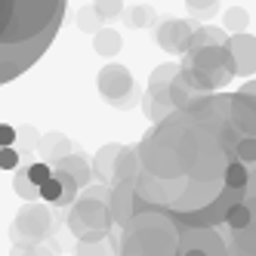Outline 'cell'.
<instances>
[{"label":"cell","instance_id":"1","mask_svg":"<svg viewBox=\"0 0 256 256\" xmlns=\"http://www.w3.org/2000/svg\"><path fill=\"white\" fill-rule=\"evenodd\" d=\"M68 0H0V86L38 62L65 19Z\"/></svg>","mask_w":256,"mask_h":256},{"label":"cell","instance_id":"2","mask_svg":"<svg viewBox=\"0 0 256 256\" xmlns=\"http://www.w3.org/2000/svg\"><path fill=\"white\" fill-rule=\"evenodd\" d=\"M179 253V228L164 210H139L124 226L120 256H176Z\"/></svg>","mask_w":256,"mask_h":256},{"label":"cell","instance_id":"3","mask_svg":"<svg viewBox=\"0 0 256 256\" xmlns=\"http://www.w3.org/2000/svg\"><path fill=\"white\" fill-rule=\"evenodd\" d=\"M179 71L198 90H204V93H216V90H222L234 78V62H232L228 44L226 46H204V50L186 52L182 62H179Z\"/></svg>","mask_w":256,"mask_h":256},{"label":"cell","instance_id":"4","mask_svg":"<svg viewBox=\"0 0 256 256\" xmlns=\"http://www.w3.org/2000/svg\"><path fill=\"white\" fill-rule=\"evenodd\" d=\"M112 207L105 198H93V194H80L68 210V228L78 241H105L112 234Z\"/></svg>","mask_w":256,"mask_h":256},{"label":"cell","instance_id":"5","mask_svg":"<svg viewBox=\"0 0 256 256\" xmlns=\"http://www.w3.org/2000/svg\"><path fill=\"white\" fill-rule=\"evenodd\" d=\"M179 74V65L176 62H164L152 71L148 78V90L142 96V112L148 114V120L160 124L164 118H170L176 108H173V99H170V86H173V78Z\"/></svg>","mask_w":256,"mask_h":256},{"label":"cell","instance_id":"6","mask_svg":"<svg viewBox=\"0 0 256 256\" xmlns=\"http://www.w3.org/2000/svg\"><path fill=\"white\" fill-rule=\"evenodd\" d=\"M52 228H56V222H52V210L46 204L31 200V204H25L19 210V216L12 219L10 238H12V244H44V241H50Z\"/></svg>","mask_w":256,"mask_h":256},{"label":"cell","instance_id":"7","mask_svg":"<svg viewBox=\"0 0 256 256\" xmlns=\"http://www.w3.org/2000/svg\"><path fill=\"white\" fill-rule=\"evenodd\" d=\"M96 86H99V96L108 105L120 108V112L139 105V90H136V80H133V74H130L126 65H118V62L105 65L99 71V78H96Z\"/></svg>","mask_w":256,"mask_h":256},{"label":"cell","instance_id":"8","mask_svg":"<svg viewBox=\"0 0 256 256\" xmlns=\"http://www.w3.org/2000/svg\"><path fill=\"white\" fill-rule=\"evenodd\" d=\"M192 22L186 19H164L158 22L154 28V40L164 52H170V56H186L188 50V40H192Z\"/></svg>","mask_w":256,"mask_h":256},{"label":"cell","instance_id":"9","mask_svg":"<svg viewBox=\"0 0 256 256\" xmlns=\"http://www.w3.org/2000/svg\"><path fill=\"white\" fill-rule=\"evenodd\" d=\"M108 207H112V219L124 228L139 213L136 182H118V186H112V200H108Z\"/></svg>","mask_w":256,"mask_h":256},{"label":"cell","instance_id":"10","mask_svg":"<svg viewBox=\"0 0 256 256\" xmlns=\"http://www.w3.org/2000/svg\"><path fill=\"white\" fill-rule=\"evenodd\" d=\"M228 52H232V62H234V74L250 78L256 74V38L253 34H232L228 38Z\"/></svg>","mask_w":256,"mask_h":256},{"label":"cell","instance_id":"11","mask_svg":"<svg viewBox=\"0 0 256 256\" xmlns=\"http://www.w3.org/2000/svg\"><path fill=\"white\" fill-rule=\"evenodd\" d=\"M232 124L241 136H256V93H238L232 96Z\"/></svg>","mask_w":256,"mask_h":256},{"label":"cell","instance_id":"12","mask_svg":"<svg viewBox=\"0 0 256 256\" xmlns=\"http://www.w3.org/2000/svg\"><path fill=\"white\" fill-rule=\"evenodd\" d=\"M139 173H142L139 148H136V145H124L118 160H114V179H112V186H118V182H136Z\"/></svg>","mask_w":256,"mask_h":256},{"label":"cell","instance_id":"13","mask_svg":"<svg viewBox=\"0 0 256 256\" xmlns=\"http://www.w3.org/2000/svg\"><path fill=\"white\" fill-rule=\"evenodd\" d=\"M71 152H74V145H71V139L65 133H44L40 142H38V154L40 160L46 164H59L62 158H68Z\"/></svg>","mask_w":256,"mask_h":256},{"label":"cell","instance_id":"14","mask_svg":"<svg viewBox=\"0 0 256 256\" xmlns=\"http://www.w3.org/2000/svg\"><path fill=\"white\" fill-rule=\"evenodd\" d=\"M120 148H124V145L108 142V145H102V148L96 152V158H93V176L99 182H105V186H112V179H114V160H118Z\"/></svg>","mask_w":256,"mask_h":256},{"label":"cell","instance_id":"15","mask_svg":"<svg viewBox=\"0 0 256 256\" xmlns=\"http://www.w3.org/2000/svg\"><path fill=\"white\" fill-rule=\"evenodd\" d=\"M232 34L226 28H216V25H200L192 31V40H188V50L186 52H194V50H204V46H226Z\"/></svg>","mask_w":256,"mask_h":256},{"label":"cell","instance_id":"16","mask_svg":"<svg viewBox=\"0 0 256 256\" xmlns=\"http://www.w3.org/2000/svg\"><path fill=\"white\" fill-rule=\"evenodd\" d=\"M52 167H56V170H65L80 188H86V186H90V179H93V164H90L84 154H74V152H71L68 158H62L59 164H52Z\"/></svg>","mask_w":256,"mask_h":256},{"label":"cell","instance_id":"17","mask_svg":"<svg viewBox=\"0 0 256 256\" xmlns=\"http://www.w3.org/2000/svg\"><path fill=\"white\" fill-rule=\"evenodd\" d=\"M120 46H124V38L114 28H99L93 34V50L99 52V56H105V59H114L120 52Z\"/></svg>","mask_w":256,"mask_h":256},{"label":"cell","instance_id":"18","mask_svg":"<svg viewBox=\"0 0 256 256\" xmlns=\"http://www.w3.org/2000/svg\"><path fill=\"white\" fill-rule=\"evenodd\" d=\"M222 182H226V188L244 192V188L250 186V167H247L244 160L232 158V160H228V167H226V176H222Z\"/></svg>","mask_w":256,"mask_h":256},{"label":"cell","instance_id":"19","mask_svg":"<svg viewBox=\"0 0 256 256\" xmlns=\"http://www.w3.org/2000/svg\"><path fill=\"white\" fill-rule=\"evenodd\" d=\"M38 142H40V133L34 130V126H16V148H19L22 160L25 164H34L31 160V152H38Z\"/></svg>","mask_w":256,"mask_h":256},{"label":"cell","instance_id":"20","mask_svg":"<svg viewBox=\"0 0 256 256\" xmlns=\"http://www.w3.org/2000/svg\"><path fill=\"white\" fill-rule=\"evenodd\" d=\"M12 188H16V194H19L25 204H31V200H40V186H34V182H31V176H28V164H25V167H16Z\"/></svg>","mask_w":256,"mask_h":256},{"label":"cell","instance_id":"21","mask_svg":"<svg viewBox=\"0 0 256 256\" xmlns=\"http://www.w3.org/2000/svg\"><path fill=\"white\" fill-rule=\"evenodd\" d=\"M250 222H253V207L247 204V200H238V204L228 207L226 226H228L232 232H244V228H250Z\"/></svg>","mask_w":256,"mask_h":256},{"label":"cell","instance_id":"22","mask_svg":"<svg viewBox=\"0 0 256 256\" xmlns=\"http://www.w3.org/2000/svg\"><path fill=\"white\" fill-rule=\"evenodd\" d=\"M124 22H126V28H152L158 22V12L148 4L130 6V10H124Z\"/></svg>","mask_w":256,"mask_h":256},{"label":"cell","instance_id":"23","mask_svg":"<svg viewBox=\"0 0 256 256\" xmlns=\"http://www.w3.org/2000/svg\"><path fill=\"white\" fill-rule=\"evenodd\" d=\"M222 28H226L228 34H244V31L250 28V12H247L244 6H232V10H226V16H222Z\"/></svg>","mask_w":256,"mask_h":256},{"label":"cell","instance_id":"24","mask_svg":"<svg viewBox=\"0 0 256 256\" xmlns=\"http://www.w3.org/2000/svg\"><path fill=\"white\" fill-rule=\"evenodd\" d=\"M102 22H105V19H102V16L96 12V6H93V4L78 10V28H80V31H86V34H96V31L102 28Z\"/></svg>","mask_w":256,"mask_h":256},{"label":"cell","instance_id":"25","mask_svg":"<svg viewBox=\"0 0 256 256\" xmlns=\"http://www.w3.org/2000/svg\"><path fill=\"white\" fill-rule=\"evenodd\" d=\"M62 194H65V188H62L59 176L52 173V176L44 182V186H40V200H44V204H52V207H56L59 200H62Z\"/></svg>","mask_w":256,"mask_h":256},{"label":"cell","instance_id":"26","mask_svg":"<svg viewBox=\"0 0 256 256\" xmlns=\"http://www.w3.org/2000/svg\"><path fill=\"white\" fill-rule=\"evenodd\" d=\"M186 6H188V12H192V19L204 22V19H213L219 0H186Z\"/></svg>","mask_w":256,"mask_h":256},{"label":"cell","instance_id":"27","mask_svg":"<svg viewBox=\"0 0 256 256\" xmlns=\"http://www.w3.org/2000/svg\"><path fill=\"white\" fill-rule=\"evenodd\" d=\"M234 158L238 160H244L247 167L250 164H256V136H241L234 145Z\"/></svg>","mask_w":256,"mask_h":256},{"label":"cell","instance_id":"28","mask_svg":"<svg viewBox=\"0 0 256 256\" xmlns=\"http://www.w3.org/2000/svg\"><path fill=\"white\" fill-rule=\"evenodd\" d=\"M74 256H112V247H108V238L105 241H78Z\"/></svg>","mask_w":256,"mask_h":256},{"label":"cell","instance_id":"29","mask_svg":"<svg viewBox=\"0 0 256 256\" xmlns=\"http://www.w3.org/2000/svg\"><path fill=\"white\" fill-rule=\"evenodd\" d=\"M93 6H96V12L102 16L105 22H112V19H118V16H124V0H93Z\"/></svg>","mask_w":256,"mask_h":256},{"label":"cell","instance_id":"30","mask_svg":"<svg viewBox=\"0 0 256 256\" xmlns=\"http://www.w3.org/2000/svg\"><path fill=\"white\" fill-rule=\"evenodd\" d=\"M28 176H31L34 186H44V182L52 176V164H46V160H34V164H28Z\"/></svg>","mask_w":256,"mask_h":256},{"label":"cell","instance_id":"31","mask_svg":"<svg viewBox=\"0 0 256 256\" xmlns=\"http://www.w3.org/2000/svg\"><path fill=\"white\" fill-rule=\"evenodd\" d=\"M22 167V154L16 145H6V148H0V170H16Z\"/></svg>","mask_w":256,"mask_h":256},{"label":"cell","instance_id":"32","mask_svg":"<svg viewBox=\"0 0 256 256\" xmlns=\"http://www.w3.org/2000/svg\"><path fill=\"white\" fill-rule=\"evenodd\" d=\"M6 145H16V126L0 124V148H6Z\"/></svg>","mask_w":256,"mask_h":256},{"label":"cell","instance_id":"33","mask_svg":"<svg viewBox=\"0 0 256 256\" xmlns=\"http://www.w3.org/2000/svg\"><path fill=\"white\" fill-rule=\"evenodd\" d=\"M34 256H59V247H56V244H50V241L34 244Z\"/></svg>","mask_w":256,"mask_h":256},{"label":"cell","instance_id":"34","mask_svg":"<svg viewBox=\"0 0 256 256\" xmlns=\"http://www.w3.org/2000/svg\"><path fill=\"white\" fill-rule=\"evenodd\" d=\"M179 256H210V253H204L200 247H179Z\"/></svg>","mask_w":256,"mask_h":256}]
</instances>
